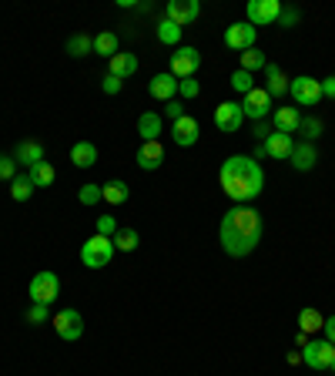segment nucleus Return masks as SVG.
<instances>
[{"mask_svg":"<svg viewBox=\"0 0 335 376\" xmlns=\"http://www.w3.org/2000/svg\"><path fill=\"white\" fill-rule=\"evenodd\" d=\"M148 91H151V98L155 101H175V94H178V78L171 74V71H161V74H155L151 78V84H148Z\"/></svg>","mask_w":335,"mask_h":376,"instance_id":"4468645a","label":"nucleus"},{"mask_svg":"<svg viewBox=\"0 0 335 376\" xmlns=\"http://www.w3.org/2000/svg\"><path fill=\"white\" fill-rule=\"evenodd\" d=\"M198 13H201V4H198V0H168V21H171V24H178L181 30H184V27L188 24H194V21H198Z\"/></svg>","mask_w":335,"mask_h":376,"instance_id":"f8f14e48","label":"nucleus"},{"mask_svg":"<svg viewBox=\"0 0 335 376\" xmlns=\"http://www.w3.org/2000/svg\"><path fill=\"white\" fill-rule=\"evenodd\" d=\"M198 91H201V84H198L194 78L178 81V94H181V98H198Z\"/></svg>","mask_w":335,"mask_h":376,"instance_id":"ea45409f","label":"nucleus"},{"mask_svg":"<svg viewBox=\"0 0 335 376\" xmlns=\"http://www.w3.org/2000/svg\"><path fill=\"white\" fill-rule=\"evenodd\" d=\"M94 54H101V57H114L117 54V34L114 30H101L98 38H94Z\"/></svg>","mask_w":335,"mask_h":376,"instance_id":"bb28decb","label":"nucleus"},{"mask_svg":"<svg viewBox=\"0 0 335 376\" xmlns=\"http://www.w3.org/2000/svg\"><path fill=\"white\" fill-rule=\"evenodd\" d=\"M221 192L238 205H248L265 188V171L252 155H232L221 165Z\"/></svg>","mask_w":335,"mask_h":376,"instance_id":"f03ea898","label":"nucleus"},{"mask_svg":"<svg viewBox=\"0 0 335 376\" xmlns=\"http://www.w3.org/2000/svg\"><path fill=\"white\" fill-rule=\"evenodd\" d=\"M51 323H54V329H57V336L67 339V343H74V339L84 336V316H81L78 309H61Z\"/></svg>","mask_w":335,"mask_h":376,"instance_id":"6e6552de","label":"nucleus"},{"mask_svg":"<svg viewBox=\"0 0 335 376\" xmlns=\"http://www.w3.org/2000/svg\"><path fill=\"white\" fill-rule=\"evenodd\" d=\"M245 125V111L238 101H221L215 108V128L218 131H238Z\"/></svg>","mask_w":335,"mask_h":376,"instance_id":"ddd939ff","label":"nucleus"},{"mask_svg":"<svg viewBox=\"0 0 335 376\" xmlns=\"http://www.w3.org/2000/svg\"><path fill=\"white\" fill-rule=\"evenodd\" d=\"M278 24H282V27H295L298 24V11H295V7H282V13H278Z\"/></svg>","mask_w":335,"mask_h":376,"instance_id":"79ce46f5","label":"nucleus"},{"mask_svg":"<svg viewBox=\"0 0 335 376\" xmlns=\"http://www.w3.org/2000/svg\"><path fill=\"white\" fill-rule=\"evenodd\" d=\"M288 161H292V169H295V171H312V169H315V161H319V152H315V144H312V142H302V144L292 148Z\"/></svg>","mask_w":335,"mask_h":376,"instance_id":"a211bd4d","label":"nucleus"},{"mask_svg":"<svg viewBox=\"0 0 335 376\" xmlns=\"http://www.w3.org/2000/svg\"><path fill=\"white\" fill-rule=\"evenodd\" d=\"M161 131H165V118L158 115V111H144V115L138 118V135H141V142H158Z\"/></svg>","mask_w":335,"mask_h":376,"instance_id":"aec40b11","label":"nucleus"},{"mask_svg":"<svg viewBox=\"0 0 335 376\" xmlns=\"http://www.w3.org/2000/svg\"><path fill=\"white\" fill-rule=\"evenodd\" d=\"M332 360H335V346L329 339H309L302 346V363L309 366V370H329Z\"/></svg>","mask_w":335,"mask_h":376,"instance_id":"423d86ee","label":"nucleus"},{"mask_svg":"<svg viewBox=\"0 0 335 376\" xmlns=\"http://www.w3.org/2000/svg\"><path fill=\"white\" fill-rule=\"evenodd\" d=\"M107 74H114V78H131V74H138V54H121L117 51L111 61H107Z\"/></svg>","mask_w":335,"mask_h":376,"instance_id":"4be33fe9","label":"nucleus"},{"mask_svg":"<svg viewBox=\"0 0 335 376\" xmlns=\"http://www.w3.org/2000/svg\"><path fill=\"white\" fill-rule=\"evenodd\" d=\"M78 202L81 205H98V202H104V195H101V185H81V192H78Z\"/></svg>","mask_w":335,"mask_h":376,"instance_id":"72a5a7b5","label":"nucleus"},{"mask_svg":"<svg viewBox=\"0 0 335 376\" xmlns=\"http://www.w3.org/2000/svg\"><path fill=\"white\" fill-rule=\"evenodd\" d=\"M198 67H201V54L194 51V47H178V51L171 54V74L178 81L194 78Z\"/></svg>","mask_w":335,"mask_h":376,"instance_id":"9d476101","label":"nucleus"},{"mask_svg":"<svg viewBox=\"0 0 335 376\" xmlns=\"http://www.w3.org/2000/svg\"><path fill=\"white\" fill-rule=\"evenodd\" d=\"M98 235H104V239H114V235H117L114 215H101V219H98Z\"/></svg>","mask_w":335,"mask_h":376,"instance_id":"58836bf2","label":"nucleus"},{"mask_svg":"<svg viewBox=\"0 0 335 376\" xmlns=\"http://www.w3.org/2000/svg\"><path fill=\"white\" fill-rule=\"evenodd\" d=\"M278 13H282L278 0H248V24L252 27L278 24Z\"/></svg>","mask_w":335,"mask_h":376,"instance_id":"1a4fd4ad","label":"nucleus"},{"mask_svg":"<svg viewBox=\"0 0 335 376\" xmlns=\"http://www.w3.org/2000/svg\"><path fill=\"white\" fill-rule=\"evenodd\" d=\"M242 111H245V118H252V121H265V118L275 111V98H271L265 88H252V91L245 94V101H242Z\"/></svg>","mask_w":335,"mask_h":376,"instance_id":"0eeeda50","label":"nucleus"},{"mask_svg":"<svg viewBox=\"0 0 335 376\" xmlns=\"http://www.w3.org/2000/svg\"><path fill=\"white\" fill-rule=\"evenodd\" d=\"M265 91H269L271 98H282V94H288V74H285L278 64L265 67Z\"/></svg>","mask_w":335,"mask_h":376,"instance_id":"5701e85b","label":"nucleus"},{"mask_svg":"<svg viewBox=\"0 0 335 376\" xmlns=\"http://www.w3.org/2000/svg\"><path fill=\"white\" fill-rule=\"evenodd\" d=\"M13 161H17V165H24V169L30 171L34 165L44 161V144H40V142H20V144H17V152H13Z\"/></svg>","mask_w":335,"mask_h":376,"instance_id":"412c9836","label":"nucleus"},{"mask_svg":"<svg viewBox=\"0 0 335 376\" xmlns=\"http://www.w3.org/2000/svg\"><path fill=\"white\" fill-rule=\"evenodd\" d=\"M322 98H335V78L322 81Z\"/></svg>","mask_w":335,"mask_h":376,"instance_id":"49530a36","label":"nucleus"},{"mask_svg":"<svg viewBox=\"0 0 335 376\" xmlns=\"http://www.w3.org/2000/svg\"><path fill=\"white\" fill-rule=\"evenodd\" d=\"M71 161H74L78 169H90V165H98V148L90 142H78L71 148Z\"/></svg>","mask_w":335,"mask_h":376,"instance_id":"393cba45","label":"nucleus"},{"mask_svg":"<svg viewBox=\"0 0 335 376\" xmlns=\"http://www.w3.org/2000/svg\"><path fill=\"white\" fill-rule=\"evenodd\" d=\"M27 292H30V299H34V302H44V306H51L54 299L61 296V279H57V273L44 269V273H37L34 279H30Z\"/></svg>","mask_w":335,"mask_h":376,"instance_id":"39448f33","label":"nucleus"},{"mask_svg":"<svg viewBox=\"0 0 335 376\" xmlns=\"http://www.w3.org/2000/svg\"><path fill=\"white\" fill-rule=\"evenodd\" d=\"M161 161H165V144L161 142H141V148H138V169L158 171L161 169Z\"/></svg>","mask_w":335,"mask_h":376,"instance_id":"dca6fc26","label":"nucleus"},{"mask_svg":"<svg viewBox=\"0 0 335 376\" xmlns=\"http://www.w3.org/2000/svg\"><path fill=\"white\" fill-rule=\"evenodd\" d=\"M271 128L282 131V135H295V131L302 128L298 108H275V111H271Z\"/></svg>","mask_w":335,"mask_h":376,"instance_id":"f3484780","label":"nucleus"},{"mask_svg":"<svg viewBox=\"0 0 335 376\" xmlns=\"http://www.w3.org/2000/svg\"><path fill=\"white\" fill-rule=\"evenodd\" d=\"M138 242H141L138 229H117V235H114V249H121V252H134V249H138Z\"/></svg>","mask_w":335,"mask_h":376,"instance_id":"2f4dec72","label":"nucleus"},{"mask_svg":"<svg viewBox=\"0 0 335 376\" xmlns=\"http://www.w3.org/2000/svg\"><path fill=\"white\" fill-rule=\"evenodd\" d=\"M232 88L238 94H248L252 88H255V74H248V71H242V67H238V71L232 74Z\"/></svg>","mask_w":335,"mask_h":376,"instance_id":"f704fd0d","label":"nucleus"},{"mask_svg":"<svg viewBox=\"0 0 335 376\" xmlns=\"http://www.w3.org/2000/svg\"><path fill=\"white\" fill-rule=\"evenodd\" d=\"M329 370H332V373H335V360H332V366H329Z\"/></svg>","mask_w":335,"mask_h":376,"instance_id":"de8ad7c7","label":"nucleus"},{"mask_svg":"<svg viewBox=\"0 0 335 376\" xmlns=\"http://www.w3.org/2000/svg\"><path fill=\"white\" fill-rule=\"evenodd\" d=\"M90 51H94V38H88V34H74L67 40V54L71 57H88Z\"/></svg>","mask_w":335,"mask_h":376,"instance_id":"c85d7f7f","label":"nucleus"},{"mask_svg":"<svg viewBox=\"0 0 335 376\" xmlns=\"http://www.w3.org/2000/svg\"><path fill=\"white\" fill-rule=\"evenodd\" d=\"M198 135H201V128H198V121H194L192 115L178 118V121L171 125V138H175V144H181V148H192V144L198 142Z\"/></svg>","mask_w":335,"mask_h":376,"instance_id":"2eb2a0df","label":"nucleus"},{"mask_svg":"<svg viewBox=\"0 0 335 376\" xmlns=\"http://www.w3.org/2000/svg\"><path fill=\"white\" fill-rule=\"evenodd\" d=\"M101 195H104V202H107V205H124V202H128V195H131V188L124 182H114V178H111L107 185H101Z\"/></svg>","mask_w":335,"mask_h":376,"instance_id":"a878e982","label":"nucleus"},{"mask_svg":"<svg viewBox=\"0 0 335 376\" xmlns=\"http://www.w3.org/2000/svg\"><path fill=\"white\" fill-rule=\"evenodd\" d=\"M225 47L228 51H252L255 47V27L248 24V21H238V24H232L228 30H225Z\"/></svg>","mask_w":335,"mask_h":376,"instance_id":"9b49d317","label":"nucleus"},{"mask_svg":"<svg viewBox=\"0 0 335 376\" xmlns=\"http://www.w3.org/2000/svg\"><path fill=\"white\" fill-rule=\"evenodd\" d=\"M221 249L232 256V259H245L258 249L261 242V215L248 205H235L232 212H225L218 229Z\"/></svg>","mask_w":335,"mask_h":376,"instance_id":"f257e3e1","label":"nucleus"},{"mask_svg":"<svg viewBox=\"0 0 335 376\" xmlns=\"http://www.w3.org/2000/svg\"><path fill=\"white\" fill-rule=\"evenodd\" d=\"M27 175H30L34 188H47V185L54 182V165H51V161H40V165H34Z\"/></svg>","mask_w":335,"mask_h":376,"instance_id":"cd10ccee","label":"nucleus"},{"mask_svg":"<svg viewBox=\"0 0 335 376\" xmlns=\"http://www.w3.org/2000/svg\"><path fill=\"white\" fill-rule=\"evenodd\" d=\"M34 195V182H30V175H17L11 182V198L13 202H27Z\"/></svg>","mask_w":335,"mask_h":376,"instance_id":"7c9ffc66","label":"nucleus"},{"mask_svg":"<svg viewBox=\"0 0 335 376\" xmlns=\"http://www.w3.org/2000/svg\"><path fill=\"white\" fill-rule=\"evenodd\" d=\"M288 94H292V101L298 108H315L322 101V81L309 78V74H298V78L288 81Z\"/></svg>","mask_w":335,"mask_h":376,"instance_id":"20e7f679","label":"nucleus"},{"mask_svg":"<svg viewBox=\"0 0 335 376\" xmlns=\"http://www.w3.org/2000/svg\"><path fill=\"white\" fill-rule=\"evenodd\" d=\"M261 144H265L269 158H275V161H278V158H288V155H292V148H295V138H292V135H282V131H271V135Z\"/></svg>","mask_w":335,"mask_h":376,"instance_id":"6ab92c4d","label":"nucleus"},{"mask_svg":"<svg viewBox=\"0 0 335 376\" xmlns=\"http://www.w3.org/2000/svg\"><path fill=\"white\" fill-rule=\"evenodd\" d=\"M302 135H305V142H315L319 135L325 131V125H322V118H302Z\"/></svg>","mask_w":335,"mask_h":376,"instance_id":"c9c22d12","label":"nucleus"},{"mask_svg":"<svg viewBox=\"0 0 335 376\" xmlns=\"http://www.w3.org/2000/svg\"><path fill=\"white\" fill-rule=\"evenodd\" d=\"M114 259V239H104V235H90L88 242L81 246V262L88 269H104L107 262Z\"/></svg>","mask_w":335,"mask_h":376,"instance_id":"7ed1b4c3","label":"nucleus"},{"mask_svg":"<svg viewBox=\"0 0 335 376\" xmlns=\"http://www.w3.org/2000/svg\"><path fill=\"white\" fill-rule=\"evenodd\" d=\"M322 333H325V339H329V343H332V346H335V316H329V319H325Z\"/></svg>","mask_w":335,"mask_h":376,"instance_id":"a18cd8bd","label":"nucleus"},{"mask_svg":"<svg viewBox=\"0 0 335 376\" xmlns=\"http://www.w3.org/2000/svg\"><path fill=\"white\" fill-rule=\"evenodd\" d=\"M271 131H275V128H271L269 121H255V138H261V142H265V138H269Z\"/></svg>","mask_w":335,"mask_h":376,"instance_id":"c03bdc74","label":"nucleus"},{"mask_svg":"<svg viewBox=\"0 0 335 376\" xmlns=\"http://www.w3.org/2000/svg\"><path fill=\"white\" fill-rule=\"evenodd\" d=\"M101 88H104V94H121V88H124V81H121V78H114V74H104Z\"/></svg>","mask_w":335,"mask_h":376,"instance_id":"a19ab883","label":"nucleus"},{"mask_svg":"<svg viewBox=\"0 0 335 376\" xmlns=\"http://www.w3.org/2000/svg\"><path fill=\"white\" fill-rule=\"evenodd\" d=\"M269 67V57L258 51V47H252V51L242 54V71H248V74H255V71H265Z\"/></svg>","mask_w":335,"mask_h":376,"instance_id":"c756f323","label":"nucleus"},{"mask_svg":"<svg viewBox=\"0 0 335 376\" xmlns=\"http://www.w3.org/2000/svg\"><path fill=\"white\" fill-rule=\"evenodd\" d=\"M325 326V316L319 309H312V306H305V309L298 312V333H305V336H312V333H322Z\"/></svg>","mask_w":335,"mask_h":376,"instance_id":"b1692460","label":"nucleus"},{"mask_svg":"<svg viewBox=\"0 0 335 376\" xmlns=\"http://www.w3.org/2000/svg\"><path fill=\"white\" fill-rule=\"evenodd\" d=\"M168 118H171V125H175L178 118H184V104H181V101H168Z\"/></svg>","mask_w":335,"mask_h":376,"instance_id":"37998d69","label":"nucleus"},{"mask_svg":"<svg viewBox=\"0 0 335 376\" xmlns=\"http://www.w3.org/2000/svg\"><path fill=\"white\" fill-rule=\"evenodd\" d=\"M158 40H161V44H168V47H175V44L181 40V27L171 24V21L165 17V21L158 24Z\"/></svg>","mask_w":335,"mask_h":376,"instance_id":"473e14b6","label":"nucleus"},{"mask_svg":"<svg viewBox=\"0 0 335 376\" xmlns=\"http://www.w3.org/2000/svg\"><path fill=\"white\" fill-rule=\"evenodd\" d=\"M17 178V161L13 155H0V182H13Z\"/></svg>","mask_w":335,"mask_h":376,"instance_id":"4c0bfd02","label":"nucleus"},{"mask_svg":"<svg viewBox=\"0 0 335 376\" xmlns=\"http://www.w3.org/2000/svg\"><path fill=\"white\" fill-rule=\"evenodd\" d=\"M47 319H51V309H47L44 302H34V306L27 309V323L30 326H44Z\"/></svg>","mask_w":335,"mask_h":376,"instance_id":"e433bc0d","label":"nucleus"}]
</instances>
